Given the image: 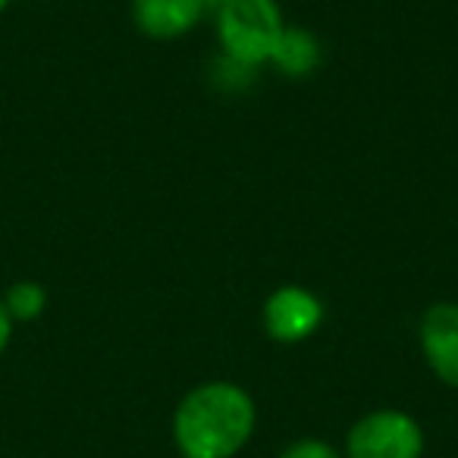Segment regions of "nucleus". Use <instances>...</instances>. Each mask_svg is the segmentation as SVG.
I'll return each instance as SVG.
<instances>
[{
    "label": "nucleus",
    "instance_id": "nucleus-7",
    "mask_svg": "<svg viewBox=\"0 0 458 458\" xmlns=\"http://www.w3.org/2000/svg\"><path fill=\"white\" fill-rule=\"evenodd\" d=\"M320 64H324V45H320L318 35L286 22V29H283L280 38H276L274 51H270L267 66H274L280 76L299 82V79L314 76V72L320 70Z\"/></svg>",
    "mask_w": 458,
    "mask_h": 458
},
{
    "label": "nucleus",
    "instance_id": "nucleus-3",
    "mask_svg": "<svg viewBox=\"0 0 458 458\" xmlns=\"http://www.w3.org/2000/svg\"><path fill=\"white\" fill-rule=\"evenodd\" d=\"M424 430L402 408H374L345 433L343 458H420Z\"/></svg>",
    "mask_w": 458,
    "mask_h": 458
},
{
    "label": "nucleus",
    "instance_id": "nucleus-12",
    "mask_svg": "<svg viewBox=\"0 0 458 458\" xmlns=\"http://www.w3.org/2000/svg\"><path fill=\"white\" fill-rule=\"evenodd\" d=\"M204 4H208V16H214L216 10H220L223 4H226V0H204Z\"/></svg>",
    "mask_w": 458,
    "mask_h": 458
},
{
    "label": "nucleus",
    "instance_id": "nucleus-10",
    "mask_svg": "<svg viewBox=\"0 0 458 458\" xmlns=\"http://www.w3.org/2000/svg\"><path fill=\"white\" fill-rule=\"evenodd\" d=\"M280 458H343V452L320 437H301L280 452Z\"/></svg>",
    "mask_w": 458,
    "mask_h": 458
},
{
    "label": "nucleus",
    "instance_id": "nucleus-2",
    "mask_svg": "<svg viewBox=\"0 0 458 458\" xmlns=\"http://www.w3.org/2000/svg\"><path fill=\"white\" fill-rule=\"evenodd\" d=\"M286 29L276 0H226L214 13L220 54L249 66H267L276 38Z\"/></svg>",
    "mask_w": 458,
    "mask_h": 458
},
{
    "label": "nucleus",
    "instance_id": "nucleus-5",
    "mask_svg": "<svg viewBox=\"0 0 458 458\" xmlns=\"http://www.w3.org/2000/svg\"><path fill=\"white\" fill-rule=\"evenodd\" d=\"M418 343L430 374L458 389V301H433L418 320Z\"/></svg>",
    "mask_w": 458,
    "mask_h": 458
},
{
    "label": "nucleus",
    "instance_id": "nucleus-1",
    "mask_svg": "<svg viewBox=\"0 0 458 458\" xmlns=\"http://www.w3.org/2000/svg\"><path fill=\"white\" fill-rule=\"evenodd\" d=\"M258 427V405L233 380L191 386L173 411V443L182 458H236Z\"/></svg>",
    "mask_w": 458,
    "mask_h": 458
},
{
    "label": "nucleus",
    "instance_id": "nucleus-8",
    "mask_svg": "<svg viewBox=\"0 0 458 458\" xmlns=\"http://www.w3.org/2000/svg\"><path fill=\"white\" fill-rule=\"evenodd\" d=\"M0 301L7 308L10 320L20 327V324H35L47 311L51 295H47V289L38 280H16L7 286V293L0 295Z\"/></svg>",
    "mask_w": 458,
    "mask_h": 458
},
{
    "label": "nucleus",
    "instance_id": "nucleus-4",
    "mask_svg": "<svg viewBox=\"0 0 458 458\" xmlns=\"http://www.w3.org/2000/svg\"><path fill=\"white\" fill-rule=\"evenodd\" d=\"M327 308L318 293L299 283L276 286L261 305V327L274 343L299 345L324 327Z\"/></svg>",
    "mask_w": 458,
    "mask_h": 458
},
{
    "label": "nucleus",
    "instance_id": "nucleus-11",
    "mask_svg": "<svg viewBox=\"0 0 458 458\" xmlns=\"http://www.w3.org/2000/svg\"><path fill=\"white\" fill-rule=\"evenodd\" d=\"M13 333H16V324L10 320L7 308H4V301H0V355L10 349V343H13Z\"/></svg>",
    "mask_w": 458,
    "mask_h": 458
},
{
    "label": "nucleus",
    "instance_id": "nucleus-6",
    "mask_svg": "<svg viewBox=\"0 0 458 458\" xmlns=\"http://www.w3.org/2000/svg\"><path fill=\"white\" fill-rule=\"evenodd\" d=\"M132 22L151 41H176L195 32L208 16L204 0H132Z\"/></svg>",
    "mask_w": 458,
    "mask_h": 458
},
{
    "label": "nucleus",
    "instance_id": "nucleus-9",
    "mask_svg": "<svg viewBox=\"0 0 458 458\" xmlns=\"http://www.w3.org/2000/svg\"><path fill=\"white\" fill-rule=\"evenodd\" d=\"M258 72H261L258 66L239 64V60L226 57V54H216L214 64L208 66V82L223 95H245L258 82Z\"/></svg>",
    "mask_w": 458,
    "mask_h": 458
},
{
    "label": "nucleus",
    "instance_id": "nucleus-13",
    "mask_svg": "<svg viewBox=\"0 0 458 458\" xmlns=\"http://www.w3.org/2000/svg\"><path fill=\"white\" fill-rule=\"evenodd\" d=\"M10 4H13V0H0V16L7 13V7H10Z\"/></svg>",
    "mask_w": 458,
    "mask_h": 458
}]
</instances>
